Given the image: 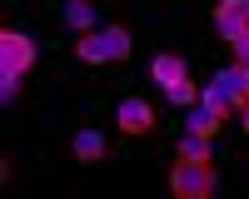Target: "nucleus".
<instances>
[{"instance_id":"1","label":"nucleus","mask_w":249,"mask_h":199,"mask_svg":"<svg viewBox=\"0 0 249 199\" xmlns=\"http://www.w3.org/2000/svg\"><path fill=\"white\" fill-rule=\"evenodd\" d=\"M214 189H219L214 159H175V169H170V194L175 199H210Z\"/></svg>"},{"instance_id":"2","label":"nucleus","mask_w":249,"mask_h":199,"mask_svg":"<svg viewBox=\"0 0 249 199\" xmlns=\"http://www.w3.org/2000/svg\"><path fill=\"white\" fill-rule=\"evenodd\" d=\"M199 100H210V105H219L224 115L230 110H244L249 105V85H244V65H219L210 80H204Z\"/></svg>"},{"instance_id":"3","label":"nucleus","mask_w":249,"mask_h":199,"mask_svg":"<svg viewBox=\"0 0 249 199\" xmlns=\"http://www.w3.org/2000/svg\"><path fill=\"white\" fill-rule=\"evenodd\" d=\"M0 70H15V75L35 70V40L25 30H0Z\"/></svg>"},{"instance_id":"4","label":"nucleus","mask_w":249,"mask_h":199,"mask_svg":"<svg viewBox=\"0 0 249 199\" xmlns=\"http://www.w3.org/2000/svg\"><path fill=\"white\" fill-rule=\"evenodd\" d=\"M115 125L124 130V134H150L155 130V105H150V100H120V105H115Z\"/></svg>"},{"instance_id":"5","label":"nucleus","mask_w":249,"mask_h":199,"mask_svg":"<svg viewBox=\"0 0 249 199\" xmlns=\"http://www.w3.org/2000/svg\"><path fill=\"white\" fill-rule=\"evenodd\" d=\"M184 130H195V134H204V139H219V130H224V110L210 105V100H199V105L184 110Z\"/></svg>"},{"instance_id":"6","label":"nucleus","mask_w":249,"mask_h":199,"mask_svg":"<svg viewBox=\"0 0 249 199\" xmlns=\"http://www.w3.org/2000/svg\"><path fill=\"white\" fill-rule=\"evenodd\" d=\"M249 30V15H244V0H219L214 5V35L219 40H234Z\"/></svg>"},{"instance_id":"7","label":"nucleus","mask_w":249,"mask_h":199,"mask_svg":"<svg viewBox=\"0 0 249 199\" xmlns=\"http://www.w3.org/2000/svg\"><path fill=\"white\" fill-rule=\"evenodd\" d=\"M150 80L160 90H170V85H179V80H190V60L184 55H155L150 60Z\"/></svg>"},{"instance_id":"8","label":"nucleus","mask_w":249,"mask_h":199,"mask_svg":"<svg viewBox=\"0 0 249 199\" xmlns=\"http://www.w3.org/2000/svg\"><path fill=\"white\" fill-rule=\"evenodd\" d=\"M70 154L80 159V165H100V159L110 154V145H105V134H100V130H75V134H70Z\"/></svg>"},{"instance_id":"9","label":"nucleus","mask_w":249,"mask_h":199,"mask_svg":"<svg viewBox=\"0 0 249 199\" xmlns=\"http://www.w3.org/2000/svg\"><path fill=\"white\" fill-rule=\"evenodd\" d=\"M60 15H65V25L70 30H80V35H90V30H100L95 25V5H90V0H60Z\"/></svg>"},{"instance_id":"10","label":"nucleus","mask_w":249,"mask_h":199,"mask_svg":"<svg viewBox=\"0 0 249 199\" xmlns=\"http://www.w3.org/2000/svg\"><path fill=\"white\" fill-rule=\"evenodd\" d=\"M75 55L85 60V65H110V40H105V30L80 35V40H75Z\"/></svg>"},{"instance_id":"11","label":"nucleus","mask_w":249,"mask_h":199,"mask_svg":"<svg viewBox=\"0 0 249 199\" xmlns=\"http://www.w3.org/2000/svg\"><path fill=\"white\" fill-rule=\"evenodd\" d=\"M175 159H214V139H204L195 130H184L175 139Z\"/></svg>"},{"instance_id":"12","label":"nucleus","mask_w":249,"mask_h":199,"mask_svg":"<svg viewBox=\"0 0 249 199\" xmlns=\"http://www.w3.org/2000/svg\"><path fill=\"white\" fill-rule=\"evenodd\" d=\"M100 30H105V40H110V60H130V30H124V25H115V20H110V25H100Z\"/></svg>"},{"instance_id":"13","label":"nucleus","mask_w":249,"mask_h":199,"mask_svg":"<svg viewBox=\"0 0 249 199\" xmlns=\"http://www.w3.org/2000/svg\"><path fill=\"white\" fill-rule=\"evenodd\" d=\"M20 95H25V75H15V70H0V105H15Z\"/></svg>"},{"instance_id":"14","label":"nucleus","mask_w":249,"mask_h":199,"mask_svg":"<svg viewBox=\"0 0 249 199\" xmlns=\"http://www.w3.org/2000/svg\"><path fill=\"white\" fill-rule=\"evenodd\" d=\"M164 95H170V105H179V110L199 105V85H195V80H179V85H170Z\"/></svg>"},{"instance_id":"15","label":"nucleus","mask_w":249,"mask_h":199,"mask_svg":"<svg viewBox=\"0 0 249 199\" xmlns=\"http://www.w3.org/2000/svg\"><path fill=\"white\" fill-rule=\"evenodd\" d=\"M230 55H234V65H244V60H249V30L230 40Z\"/></svg>"},{"instance_id":"16","label":"nucleus","mask_w":249,"mask_h":199,"mask_svg":"<svg viewBox=\"0 0 249 199\" xmlns=\"http://www.w3.org/2000/svg\"><path fill=\"white\" fill-rule=\"evenodd\" d=\"M239 119H244V130H249V105H244V110H239Z\"/></svg>"},{"instance_id":"17","label":"nucleus","mask_w":249,"mask_h":199,"mask_svg":"<svg viewBox=\"0 0 249 199\" xmlns=\"http://www.w3.org/2000/svg\"><path fill=\"white\" fill-rule=\"evenodd\" d=\"M244 85H249V60H244Z\"/></svg>"},{"instance_id":"18","label":"nucleus","mask_w":249,"mask_h":199,"mask_svg":"<svg viewBox=\"0 0 249 199\" xmlns=\"http://www.w3.org/2000/svg\"><path fill=\"white\" fill-rule=\"evenodd\" d=\"M244 15H249V0H244Z\"/></svg>"}]
</instances>
